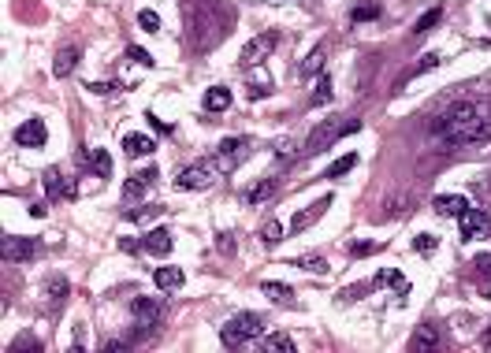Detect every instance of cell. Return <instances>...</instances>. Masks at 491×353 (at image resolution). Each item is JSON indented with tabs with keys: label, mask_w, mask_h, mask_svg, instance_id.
<instances>
[{
	"label": "cell",
	"mask_w": 491,
	"mask_h": 353,
	"mask_svg": "<svg viewBox=\"0 0 491 353\" xmlns=\"http://www.w3.org/2000/svg\"><path fill=\"white\" fill-rule=\"evenodd\" d=\"M476 268H480V276H491V253H480V257H476Z\"/></svg>",
	"instance_id": "43"
},
{
	"label": "cell",
	"mask_w": 491,
	"mask_h": 353,
	"mask_svg": "<svg viewBox=\"0 0 491 353\" xmlns=\"http://www.w3.org/2000/svg\"><path fill=\"white\" fill-rule=\"evenodd\" d=\"M231 108V89L227 86H212L205 94V112H227Z\"/></svg>",
	"instance_id": "22"
},
{
	"label": "cell",
	"mask_w": 491,
	"mask_h": 353,
	"mask_svg": "<svg viewBox=\"0 0 491 353\" xmlns=\"http://www.w3.org/2000/svg\"><path fill=\"white\" fill-rule=\"evenodd\" d=\"M19 349H37V342L34 338H15V342H11V353H19Z\"/></svg>",
	"instance_id": "42"
},
{
	"label": "cell",
	"mask_w": 491,
	"mask_h": 353,
	"mask_svg": "<svg viewBox=\"0 0 491 353\" xmlns=\"http://www.w3.org/2000/svg\"><path fill=\"white\" fill-rule=\"evenodd\" d=\"M45 141H49V130H45L42 120H27V123L15 127V146H23V149H42Z\"/></svg>",
	"instance_id": "9"
},
{
	"label": "cell",
	"mask_w": 491,
	"mask_h": 353,
	"mask_svg": "<svg viewBox=\"0 0 491 353\" xmlns=\"http://www.w3.org/2000/svg\"><path fill=\"white\" fill-rule=\"evenodd\" d=\"M153 279H157V286L167 294V290H179V286L186 283V276H183V268H175V264H164V268H157L153 271Z\"/></svg>",
	"instance_id": "16"
},
{
	"label": "cell",
	"mask_w": 491,
	"mask_h": 353,
	"mask_svg": "<svg viewBox=\"0 0 491 353\" xmlns=\"http://www.w3.org/2000/svg\"><path fill=\"white\" fill-rule=\"evenodd\" d=\"M101 349H105V353H123V349H131V342H123V338H105Z\"/></svg>",
	"instance_id": "35"
},
{
	"label": "cell",
	"mask_w": 491,
	"mask_h": 353,
	"mask_svg": "<svg viewBox=\"0 0 491 353\" xmlns=\"http://www.w3.org/2000/svg\"><path fill=\"white\" fill-rule=\"evenodd\" d=\"M146 186H149V182L141 179V175H134V179H131V182H127V186H123V198H127V201H138L141 193H146Z\"/></svg>",
	"instance_id": "32"
},
{
	"label": "cell",
	"mask_w": 491,
	"mask_h": 353,
	"mask_svg": "<svg viewBox=\"0 0 491 353\" xmlns=\"http://www.w3.org/2000/svg\"><path fill=\"white\" fill-rule=\"evenodd\" d=\"M328 205H331V198H320L317 205H309V208H302V212H298V216H294V219H291V231H305L309 224H317V219H320V216H324V208H328Z\"/></svg>",
	"instance_id": "15"
},
{
	"label": "cell",
	"mask_w": 491,
	"mask_h": 353,
	"mask_svg": "<svg viewBox=\"0 0 491 353\" xmlns=\"http://www.w3.org/2000/svg\"><path fill=\"white\" fill-rule=\"evenodd\" d=\"M164 316V297H134L131 320H134V338H149L157 331V323Z\"/></svg>",
	"instance_id": "4"
},
{
	"label": "cell",
	"mask_w": 491,
	"mask_h": 353,
	"mask_svg": "<svg viewBox=\"0 0 491 353\" xmlns=\"http://www.w3.org/2000/svg\"><path fill=\"white\" fill-rule=\"evenodd\" d=\"M294 268H302V271H317V276H328V260L324 257H317V253H305V257H298L294 260Z\"/></svg>",
	"instance_id": "25"
},
{
	"label": "cell",
	"mask_w": 491,
	"mask_h": 353,
	"mask_svg": "<svg viewBox=\"0 0 491 353\" xmlns=\"http://www.w3.org/2000/svg\"><path fill=\"white\" fill-rule=\"evenodd\" d=\"M68 290H71V286H68V279L53 276V279H45V286H42V297H45L49 305H60L63 297H68Z\"/></svg>",
	"instance_id": "23"
},
{
	"label": "cell",
	"mask_w": 491,
	"mask_h": 353,
	"mask_svg": "<svg viewBox=\"0 0 491 353\" xmlns=\"http://www.w3.org/2000/svg\"><path fill=\"white\" fill-rule=\"evenodd\" d=\"M253 153V141L250 138H224L219 141V149H216V164H219V172H235V167L246 160V156Z\"/></svg>",
	"instance_id": "6"
},
{
	"label": "cell",
	"mask_w": 491,
	"mask_h": 353,
	"mask_svg": "<svg viewBox=\"0 0 491 353\" xmlns=\"http://www.w3.org/2000/svg\"><path fill=\"white\" fill-rule=\"evenodd\" d=\"M219 175H224V172H219L216 156H209V160H198V164L183 167V172H179V179H175V186H179V190H209Z\"/></svg>",
	"instance_id": "5"
},
{
	"label": "cell",
	"mask_w": 491,
	"mask_h": 353,
	"mask_svg": "<svg viewBox=\"0 0 491 353\" xmlns=\"http://www.w3.org/2000/svg\"><path fill=\"white\" fill-rule=\"evenodd\" d=\"M120 245H123L127 253H138V250H146V242H131V238H123Z\"/></svg>",
	"instance_id": "47"
},
{
	"label": "cell",
	"mask_w": 491,
	"mask_h": 353,
	"mask_svg": "<svg viewBox=\"0 0 491 353\" xmlns=\"http://www.w3.org/2000/svg\"><path fill=\"white\" fill-rule=\"evenodd\" d=\"M272 49H276V34H261V37H253V41L242 49V60L246 63H264V56Z\"/></svg>",
	"instance_id": "11"
},
{
	"label": "cell",
	"mask_w": 491,
	"mask_h": 353,
	"mask_svg": "<svg viewBox=\"0 0 491 353\" xmlns=\"http://www.w3.org/2000/svg\"><path fill=\"white\" fill-rule=\"evenodd\" d=\"M372 250H380V245H376V242H357V245H354V257H365V253H372Z\"/></svg>",
	"instance_id": "45"
},
{
	"label": "cell",
	"mask_w": 491,
	"mask_h": 353,
	"mask_svg": "<svg viewBox=\"0 0 491 353\" xmlns=\"http://www.w3.org/2000/svg\"><path fill=\"white\" fill-rule=\"evenodd\" d=\"M354 164H357V156H354V153H346V156H343V160H335V164L328 167V172H324V179H331V182H335V179H343V175H346V172H350V167H354Z\"/></svg>",
	"instance_id": "27"
},
{
	"label": "cell",
	"mask_w": 491,
	"mask_h": 353,
	"mask_svg": "<svg viewBox=\"0 0 491 353\" xmlns=\"http://www.w3.org/2000/svg\"><path fill=\"white\" fill-rule=\"evenodd\" d=\"M261 238H264V245H279L283 242V224H279V219H268L264 231H261Z\"/></svg>",
	"instance_id": "31"
},
{
	"label": "cell",
	"mask_w": 491,
	"mask_h": 353,
	"mask_svg": "<svg viewBox=\"0 0 491 353\" xmlns=\"http://www.w3.org/2000/svg\"><path fill=\"white\" fill-rule=\"evenodd\" d=\"M272 190H276V179H261L257 186H250V190L242 193V201L246 205H261L264 198H272Z\"/></svg>",
	"instance_id": "24"
},
{
	"label": "cell",
	"mask_w": 491,
	"mask_h": 353,
	"mask_svg": "<svg viewBox=\"0 0 491 353\" xmlns=\"http://www.w3.org/2000/svg\"><path fill=\"white\" fill-rule=\"evenodd\" d=\"M435 134H443L450 146H476V141H491V104L461 101L447 108L435 120Z\"/></svg>",
	"instance_id": "1"
},
{
	"label": "cell",
	"mask_w": 491,
	"mask_h": 353,
	"mask_svg": "<svg viewBox=\"0 0 491 353\" xmlns=\"http://www.w3.org/2000/svg\"><path fill=\"white\" fill-rule=\"evenodd\" d=\"M409 349L413 353H424V349H439V328L435 323H421L409 338Z\"/></svg>",
	"instance_id": "12"
},
{
	"label": "cell",
	"mask_w": 491,
	"mask_h": 353,
	"mask_svg": "<svg viewBox=\"0 0 491 353\" xmlns=\"http://www.w3.org/2000/svg\"><path fill=\"white\" fill-rule=\"evenodd\" d=\"M435 63H439V56H435V52H424V56H421V63H417V75H424V71H432V68H435Z\"/></svg>",
	"instance_id": "39"
},
{
	"label": "cell",
	"mask_w": 491,
	"mask_h": 353,
	"mask_svg": "<svg viewBox=\"0 0 491 353\" xmlns=\"http://www.w3.org/2000/svg\"><path fill=\"white\" fill-rule=\"evenodd\" d=\"M89 94H97V97H112V94H115V82H94V86H89Z\"/></svg>",
	"instance_id": "40"
},
{
	"label": "cell",
	"mask_w": 491,
	"mask_h": 353,
	"mask_svg": "<svg viewBox=\"0 0 491 353\" xmlns=\"http://www.w3.org/2000/svg\"><path fill=\"white\" fill-rule=\"evenodd\" d=\"M127 56H131L134 63H141V68H153V63H157V60H153L146 49H131V52H127Z\"/></svg>",
	"instance_id": "36"
},
{
	"label": "cell",
	"mask_w": 491,
	"mask_h": 353,
	"mask_svg": "<svg viewBox=\"0 0 491 353\" xmlns=\"http://www.w3.org/2000/svg\"><path fill=\"white\" fill-rule=\"evenodd\" d=\"M354 19H357V23H365V19H376V8H357V11H354Z\"/></svg>",
	"instance_id": "46"
},
{
	"label": "cell",
	"mask_w": 491,
	"mask_h": 353,
	"mask_svg": "<svg viewBox=\"0 0 491 353\" xmlns=\"http://www.w3.org/2000/svg\"><path fill=\"white\" fill-rule=\"evenodd\" d=\"M75 63H79V49H71V45L60 49L56 60H53V75H56V78H68V75L75 71Z\"/></svg>",
	"instance_id": "19"
},
{
	"label": "cell",
	"mask_w": 491,
	"mask_h": 353,
	"mask_svg": "<svg viewBox=\"0 0 491 353\" xmlns=\"http://www.w3.org/2000/svg\"><path fill=\"white\" fill-rule=\"evenodd\" d=\"M172 234H167V231H149L146 234V253H153V257H167V253H172Z\"/></svg>",
	"instance_id": "17"
},
{
	"label": "cell",
	"mask_w": 491,
	"mask_h": 353,
	"mask_svg": "<svg viewBox=\"0 0 491 353\" xmlns=\"http://www.w3.org/2000/svg\"><path fill=\"white\" fill-rule=\"evenodd\" d=\"M376 286H391V290H395V297H398V302H406V297H409V283H406L402 276H398V271H395V268H383V271H380V276H376V279H372V290H376Z\"/></svg>",
	"instance_id": "13"
},
{
	"label": "cell",
	"mask_w": 491,
	"mask_h": 353,
	"mask_svg": "<svg viewBox=\"0 0 491 353\" xmlns=\"http://www.w3.org/2000/svg\"><path fill=\"white\" fill-rule=\"evenodd\" d=\"M37 238H23V234H4V242H0V253L4 260H34L37 257Z\"/></svg>",
	"instance_id": "7"
},
{
	"label": "cell",
	"mask_w": 491,
	"mask_h": 353,
	"mask_svg": "<svg viewBox=\"0 0 491 353\" xmlns=\"http://www.w3.org/2000/svg\"><path fill=\"white\" fill-rule=\"evenodd\" d=\"M439 15H443V8H432V11H424V15L417 19V26H413V34H417V37H421V34H428L432 26L439 23Z\"/></svg>",
	"instance_id": "29"
},
{
	"label": "cell",
	"mask_w": 491,
	"mask_h": 353,
	"mask_svg": "<svg viewBox=\"0 0 491 353\" xmlns=\"http://www.w3.org/2000/svg\"><path fill=\"white\" fill-rule=\"evenodd\" d=\"M216 250L219 253H235V238H231V234H216Z\"/></svg>",
	"instance_id": "38"
},
{
	"label": "cell",
	"mask_w": 491,
	"mask_h": 353,
	"mask_svg": "<svg viewBox=\"0 0 491 353\" xmlns=\"http://www.w3.org/2000/svg\"><path fill=\"white\" fill-rule=\"evenodd\" d=\"M354 130H361L357 120H350V123H343V120H324L320 127H313V134L305 138V153H309V156L324 153V149H331L343 134H354Z\"/></svg>",
	"instance_id": "3"
},
{
	"label": "cell",
	"mask_w": 491,
	"mask_h": 353,
	"mask_svg": "<svg viewBox=\"0 0 491 353\" xmlns=\"http://www.w3.org/2000/svg\"><path fill=\"white\" fill-rule=\"evenodd\" d=\"M320 71H324V49H313L302 63V75H320Z\"/></svg>",
	"instance_id": "28"
},
{
	"label": "cell",
	"mask_w": 491,
	"mask_h": 353,
	"mask_svg": "<svg viewBox=\"0 0 491 353\" xmlns=\"http://www.w3.org/2000/svg\"><path fill=\"white\" fill-rule=\"evenodd\" d=\"M45 193H49V198H68L71 201V198H79V186L63 179L60 167H49V172H45Z\"/></svg>",
	"instance_id": "10"
},
{
	"label": "cell",
	"mask_w": 491,
	"mask_h": 353,
	"mask_svg": "<svg viewBox=\"0 0 491 353\" xmlns=\"http://www.w3.org/2000/svg\"><path fill=\"white\" fill-rule=\"evenodd\" d=\"M45 212H49V208H45V205H42V201H37V205H30V216H34V219H42V216H45Z\"/></svg>",
	"instance_id": "48"
},
{
	"label": "cell",
	"mask_w": 491,
	"mask_h": 353,
	"mask_svg": "<svg viewBox=\"0 0 491 353\" xmlns=\"http://www.w3.org/2000/svg\"><path fill=\"white\" fill-rule=\"evenodd\" d=\"M149 216H157V208H138V212H127V219H134V224H138V219H149Z\"/></svg>",
	"instance_id": "44"
},
{
	"label": "cell",
	"mask_w": 491,
	"mask_h": 353,
	"mask_svg": "<svg viewBox=\"0 0 491 353\" xmlns=\"http://www.w3.org/2000/svg\"><path fill=\"white\" fill-rule=\"evenodd\" d=\"M276 160H294V141H283V146H276Z\"/></svg>",
	"instance_id": "37"
},
{
	"label": "cell",
	"mask_w": 491,
	"mask_h": 353,
	"mask_svg": "<svg viewBox=\"0 0 491 353\" xmlns=\"http://www.w3.org/2000/svg\"><path fill=\"white\" fill-rule=\"evenodd\" d=\"M432 205H435V212H439V216H450V219H458L465 208H469V201H465L461 193H439Z\"/></svg>",
	"instance_id": "14"
},
{
	"label": "cell",
	"mask_w": 491,
	"mask_h": 353,
	"mask_svg": "<svg viewBox=\"0 0 491 353\" xmlns=\"http://www.w3.org/2000/svg\"><path fill=\"white\" fill-rule=\"evenodd\" d=\"M261 290H264L268 297H272L276 305H287V309H294V305H298V297H294V290H291L287 283H264Z\"/></svg>",
	"instance_id": "21"
},
{
	"label": "cell",
	"mask_w": 491,
	"mask_h": 353,
	"mask_svg": "<svg viewBox=\"0 0 491 353\" xmlns=\"http://www.w3.org/2000/svg\"><path fill=\"white\" fill-rule=\"evenodd\" d=\"M138 23H141V30H149V34H157L160 30V15H157V11H141V15H138Z\"/></svg>",
	"instance_id": "34"
},
{
	"label": "cell",
	"mask_w": 491,
	"mask_h": 353,
	"mask_svg": "<svg viewBox=\"0 0 491 353\" xmlns=\"http://www.w3.org/2000/svg\"><path fill=\"white\" fill-rule=\"evenodd\" d=\"M123 149H127V156H149L153 149H157V141H153L149 134H127Z\"/></svg>",
	"instance_id": "20"
},
{
	"label": "cell",
	"mask_w": 491,
	"mask_h": 353,
	"mask_svg": "<svg viewBox=\"0 0 491 353\" xmlns=\"http://www.w3.org/2000/svg\"><path fill=\"white\" fill-rule=\"evenodd\" d=\"M264 4H279V0H264Z\"/></svg>",
	"instance_id": "49"
},
{
	"label": "cell",
	"mask_w": 491,
	"mask_h": 353,
	"mask_svg": "<svg viewBox=\"0 0 491 353\" xmlns=\"http://www.w3.org/2000/svg\"><path fill=\"white\" fill-rule=\"evenodd\" d=\"M458 227H461V242H473V238H480L484 231H491V219H487V212H480V208H465L458 216Z\"/></svg>",
	"instance_id": "8"
},
{
	"label": "cell",
	"mask_w": 491,
	"mask_h": 353,
	"mask_svg": "<svg viewBox=\"0 0 491 353\" xmlns=\"http://www.w3.org/2000/svg\"><path fill=\"white\" fill-rule=\"evenodd\" d=\"M261 331H264V316H261V312H238L235 320H227L224 328H219V342H224L227 349H238L246 342H253Z\"/></svg>",
	"instance_id": "2"
},
{
	"label": "cell",
	"mask_w": 491,
	"mask_h": 353,
	"mask_svg": "<svg viewBox=\"0 0 491 353\" xmlns=\"http://www.w3.org/2000/svg\"><path fill=\"white\" fill-rule=\"evenodd\" d=\"M257 349H264V353H294V338L276 331V335H264L261 342H257Z\"/></svg>",
	"instance_id": "18"
},
{
	"label": "cell",
	"mask_w": 491,
	"mask_h": 353,
	"mask_svg": "<svg viewBox=\"0 0 491 353\" xmlns=\"http://www.w3.org/2000/svg\"><path fill=\"white\" fill-rule=\"evenodd\" d=\"M435 238H432V234H417V238H413V250H417L421 257H428V253H435Z\"/></svg>",
	"instance_id": "33"
},
{
	"label": "cell",
	"mask_w": 491,
	"mask_h": 353,
	"mask_svg": "<svg viewBox=\"0 0 491 353\" xmlns=\"http://www.w3.org/2000/svg\"><path fill=\"white\" fill-rule=\"evenodd\" d=\"M86 349V338H82V328H75V338H71V353H82Z\"/></svg>",
	"instance_id": "41"
},
{
	"label": "cell",
	"mask_w": 491,
	"mask_h": 353,
	"mask_svg": "<svg viewBox=\"0 0 491 353\" xmlns=\"http://www.w3.org/2000/svg\"><path fill=\"white\" fill-rule=\"evenodd\" d=\"M331 97H335V86H331V78L324 75V78L317 82V89H313V104H328Z\"/></svg>",
	"instance_id": "30"
},
{
	"label": "cell",
	"mask_w": 491,
	"mask_h": 353,
	"mask_svg": "<svg viewBox=\"0 0 491 353\" xmlns=\"http://www.w3.org/2000/svg\"><path fill=\"white\" fill-rule=\"evenodd\" d=\"M89 164H94V172H97L101 179L112 175V156H108L105 149H89Z\"/></svg>",
	"instance_id": "26"
}]
</instances>
